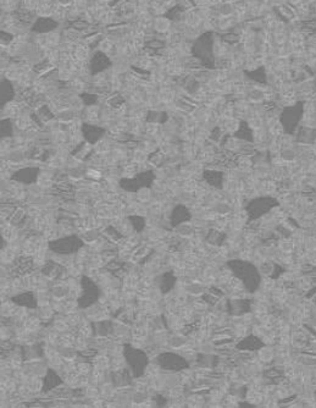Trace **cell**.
<instances>
[{
	"label": "cell",
	"instance_id": "6da1fadb",
	"mask_svg": "<svg viewBox=\"0 0 316 408\" xmlns=\"http://www.w3.org/2000/svg\"><path fill=\"white\" fill-rule=\"evenodd\" d=\"M315 376H316V375H315Z\"/></svg>",
	"mask_w": 316,
	"mask_h": 408
}]
</instances>
